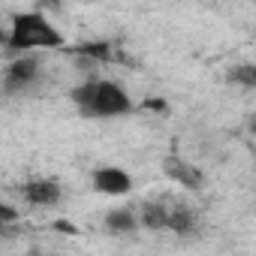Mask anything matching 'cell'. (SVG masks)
I'll list each match as a JSON object with an SVG mask.
<instances>
[{"mask_svg":"<svg viewBox=\"0 0 256 256\" xmlns=\"http://www.w3.org/2000/svg\"><path fill=\"white\" fill-rule=\"evenodd\" d=\"M90 181H94V190H96V193L112 196V199L130 196L133 187H136V184H133V175L126 172V169H120V166H100V169H94Z\"/></svg>","mask_w":256,"mask_h":256,"instance_id":"5b68a950","label":"cell"},{"mask_svg":"<svg viewBox=\"0 0 256 256\" xmlns=\"http://www.w3.org/2000/svg\"><path fill=\"white\" fill-rule=\"evenodd\" d=\"M66 46V36L36 10L30 12H18L10 24V34H6V48L16 52L18 58L22 54H30V52H54V48H64Z\"/></svg>","mask_w":256,"mask_h":256,"instance_id":"7a4b0ae2","label":"cell"},{"mask_svg":"<svg viewBox=\"0 0 256 256\" xmlns=\"http://www.w3.org/2000/svg\"><path fill=\"white\" fill-rule=\"evenodd\" d=\"M40 78V60L34 54H22L16 60L6 64L4 70V94H24L30 90V84Z\"/></svg>","mask_w":256,"mask_h":256,"instance_id":"277c9868","label":"cell"},{"mask_svg":"<svg viewBox=\"0 0 256 256\" xmlns=\"http://www.w3.org/2000/svg\"><path fill=\"white\" fill-rule=\"evenodd\" d=\"M253 133H256V120H253Z\"/></svg>","mask_w":256,"mask_h":256,"instance_id":"4fadbf2b","label":"cell"},{"mask_svg":"<svg viewBox=\"0 0 256 256\" xmlns=\"http://www.w3.org/2000/svg\"><path fill=\"white\" fill-rule=\"evenodd\" d=\"M229 82L241 84V88H256V66L253 64H241V66L229 70Z\"/></svg>","mask_w":256,"mask_h":256,"instance_id":"30bf717a","label":"cell"},{"mask_svg":"<svg viewBox=\"0 0 256 256\" xmlns=\"http://www.w3.org/2000/svg\"><path fill=\"white\" fill-rule=\"evenodd\" d=\"M22 199H24V205H30V208L48 211V208H58V205H60L64 187H60L58 178H48V175L30 178V181L22 184Z\"/></svg>","mask_w":256,"mask_h":256,"instance_id":"3957f363","label":"cell"},{"mask_svg":"<svg viewBox=\"0 0 256 256\" xmlns=\"http://www.w3.org/2000/svg\"><path fill=\"white\" fill-rule=\"evenodd\" d=\"M0 220H4V223H12V220H18V211H16L10 202H4V205H0Z\"/></svg>","mask_w":256,"mask_h":256,"instance_id":"8fae6325","label":"cell"},{"mask_svg":"<svg viewBox=\"0 0 256 256\" xmlns=\"http://www.w3.org/2000/svg\"><path fill=\"white\" fill-rule=\"evenodd\" d=\"M70 100L78 108V114L88 120H114V118L133 114L136 108L130 90L112 78H88L72 88Z\"/></svg>","mask_w":256,"mask_h":256,"instance_id":"6da1fadb","label":"cell"},{"mask_svg":"<svg viewBox=\"0 0 256 256\" xmlns=\"http://www.w3.org/2000/svg\"><path fill=\"white\" fill-rule=\"evenodd\" d=\"M169 112V102H163V100H145L142 102V112Z\"/></svg>","mask_w":256,"mask_h":256,"instance_id":"7c38bea8","label":"cell"},{"mask_svg":"<svg viewBox=\"0 0 256 256\" xmlns=\"http://www.w3.org/2000/svg\"><path fill=\"white\" fill-rule=\"evenodd\" d=\"M169 214H172V196H154L142 205L139 220L145 229L154 232H169Z\"/></svg>","mask_w":256,"mask_h":256,"instance_id":"52a82bcc","label":"cell"},{"mask_svg":"<svg viewBox=\"0 0 256 256\" xmlns=\"http://www.w3.org/2000/svg\"><path fill=\"white\" fill-rule=\"evenodd\" d=\"M106 226H108V232H114V235H130V232H136V229L142 226V220H139V214L130 211V208H114V211H108Z\"/></svg>","mask_w":256,"mask_h":256,"instance_id":"ba28073f","label":"cell"},{"mask_svg":"<svg viewBox=\"0 0 256 256\" xmlns=\"http://www.w3.org/2000/svg\"><path fill=\"white\" fill-rule=\"evenodd\" d=\"M199 226H202V217L199 211L184 202V199H175L172 196V214H169V232L178 235V238H190V235H199Z\"/></svg>","mask_w":256,"mask_h":256,"instance_id":"8992f818","label":"cell"},{"mask_svg":"<svg viewBox=\"0 0 256 256\" xmlns=\"http://www.w3.org/2000/svg\"><path fill=\"white\" fill-rule=\"evenodd\" d=\"M166 172H169L175 181H181L187 190H199V187H202V175H199V169H193L190 163H184V160H178V157L166 160Z\"/></svg>","mask_w":256,"mask_h":256,"instance_id":"9c48e42d","label":"cell"}]
</instances>
